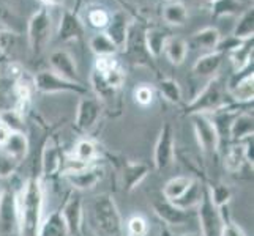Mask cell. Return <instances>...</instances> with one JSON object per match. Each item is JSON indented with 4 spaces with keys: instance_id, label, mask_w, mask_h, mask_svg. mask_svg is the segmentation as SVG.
I'll return each mask as SVG.
<instances>
[{
    "instance_id": "6da1fadb",
    "label": "cell",
    "mask_w": 254,
    "mask_h": 236,
    "mask_svg": "<svg viewBox=\"0 0 254 236\" xmlns=\"http://www.w3.org/2000/svg\"><path fill=\"white\" fill-rule=\"evenodd\" d=\"M17 236H38L45 211V189L40 177H30L16 190Z\"/></svg>"
},
{
    "instance_id": "7a4b0ae2",
    "label": "cell",
    "mask_w": 254,
    "mask_h": 236,
    "mask_svg": "<svg viewBox=\"0 0 254 236\" xmlns=\"http://www.w3.org/2000/svg\"><path fill=\"white\" fill-rule=\"evenodd\" d=\"M90 225L96 236H125L124 219L111 194H100L92 200Z\"/></svg>"
},
{
    "instance_id": "3957f363",
    "label": "cell",
    "mask_w": 254,
    "mask_h": 236,
    "mask_svg": "<svg viewBox=\"0 0 254 236\" xmlns=\"http://www.w3.org/2000/svg\"><path fill=\"white\" fill-rule=\"evenodd\" d=\"M232 99L229 98L226 90V85L223 84L220 76H215L208 79L207 85L200 90L194 98H192L185 107L187 115H197V113H204L210 115L216 110H220L226 106H231Z\"/></svg>"
},
{
    "instance_id": "277c9868",
    "label": "cell",
    "mask_w": 254,
    "mask_h": 236,
    "mask_svg": "<svg viewBox=\"0 0 254 236\" xmlns=\"http://www.w3.org/2000/svg\"><path fill=\"white\" fill-rule=\"evenodd\" d=\"M51 35H52V19L48 8L43 6L30 17L27 27L29 49L33 57L41 55V52L45 50L51 40Z\"/></svg>"
},
{
    "instance_id": "5b68a950",
    "label": "cell",
    "mask_w": 254,
    "mask_h": 236,
    "mask_svg": "<svg viewBox=\"0 0 254 236\" xmlns=\"http://www.w3.org/2000/svg\"><path fill=\"white\" fill-rule=\"evenodd\" d=\"M111 159H114L111 162H114V165H116V169H117L120 188L124 192H127V194L133 192L148 177V173H150V165L145 162L131 161L122 156L119 157L111 156Z\"/></svg>"
},
{
    "instance_id": "8992f818",
    "label": "cell",
    "mask_w": 254,
    "mask_h": 236,
    "mask_svg": "<svg viewBox=\"0 0 254 236\" xmlns=\"http://www.w3.org/2000/svg\"><path fill=\"white\" fill-rule=\"evenodd\" d=\"M33 87L35 90L40 93H74V94H87V87L84 84H77L66 81V79L60 77L54 71H40L33 77Z\"/></svg>"
},
{
    "instance_id": "52a82bcc",
    "label": "cell",
    "mask_w": 254,
    "mask_h": 236,
    "mask_svg": "<svg viewBox=\"0 0 254 236\" xmlns=\"http://www.w3.org/2000/svg\"><path fill=\"white\" fill-rule=\"evenodd\" d=\"M196 219L199 222L200 236H221L223 235V216L207 194V186L204 188V195L196 208Z\"/></svg>"
},
{
    "instance_id": "ba28073f",
    "label": "cell",
    "mask_w": 254,
    "mask_h": 236,
    "mask_svg": "<svg viewBox=\"0 0 254 236\" xmlns=\"http://www.w3.org/2000/svg\"><path fill=\"white\" fill-rule=\"evenodd\" d=\"M101 113H103V102L96 96H90L89 93L84 94L79 99L76 110V118L73 125L76 133L90 134L96 128V125H98Z\"/></svg>"
},
{
    "instance_id": "9c48e42d",
    "label": "cell",
    "mask_w": 254,
    "mask_h": 236,
    "mask_svg": "<svg viewBox=\"0 0 254 236\" xmlns=\"http://www.w3.org/2000/svg\"><path fill=\"white\" fill-rule=\"evenodd\" d=\"M65 162V153L60 146L59 139L54 136L46 141L41 151V180L52 181L60 177Z\"/></svg>"
},
{
    "instance_id": "30bf717a",
    "label": "cell",
    "mask_w": 254,
    "mask_h": 236,
    "mask_svg": "<svg viewBox=\"0 0 254 236\" xmlns=\"http://www.w3.org/2000/svg\"><path fill=\"white\" fill-rule=\"evenodd\" d=\"M64 224L68 236H82L84 229V202L77 190H73L68 194V198L60 209Z\"/></svg>"
},
{
    "instance_id": "8fae6325",
    "label": "cell",
    "mask_w": 254,
    "mask_h": 236,
    "mask_svg": "<svg viewBox=\"0 0 254 236\" xmlns=\"http://www.w3.org/2000/svg\"><path fill=\"white\" fill-rule=\"evenodd\" d=\"M175 157V136L174 128L171 123H166L161 126L158 139L155 142L153 148V165L158 172H163L171 167Z\"/></svg>"
},
{
    "instance_id": "7c38bea8",
    "label": "cell",
    "mask_w": 254,
    "mask_h": 236,
    "mask_svg": "<svg viewBox=\"0 0 254 236\" xmlns=\"http://www.w3.org/2000/svg\"><path fill=\"white\" fill-rule=\"evenodd\" d=\"M150 203L156 217L171 230H174V227L185 225L191 217H196V209L194 211H183L164 197H152Z\"/></svg>"
},
{
    "instance_id": "4fadbf2b",
    "label": "cell",
    "mask_w": 254,
    "mask_h": 236,
    "mask_svg": "<svg viewBox=\"0 0 254 236\" xmlns=\"http://www.w3.org/2000/svg\"><path fill=\"white\" fill-rule=\"evenodd\" d=\"M191 121L199 148L205 154L216 156L218 151H220V139H218L215 126L212 125L208 115H204V113L191 115Z\"/></svg>"
},
{
    "instance_id": "5bb4252c",
    "label": "cell",
    "mask_w": 254,
    "mask_h": 236,
    "mask_svg": "<svg viewBox=\"0 0 254 236\" xmlns=\"http://www.w3.org/2000/svg\"><path fill=\"white\" fill-rule=\"evenodd\" d=\"M226 90L234 104H250L254 96V76L253 65L245 68L243 71L235 73L234 77L226 85Z\"/></svg>"
},
{
    "instance_id": "9a60e30c",
    "label": "cell",
    "mask_w": 254,
    "mask_h": 236,
    "mask_svg": "<svg viewBox=\"0 0 254 236\" xmlns=\"http://www.w3.org/2000/svg\"><path fill=\"white\" fill-rule=\"evenodd\" d=\"M103 175H104V169L96 162V164H89V165H84V167L65 172L62 175V178L66 180L69 183V186L74 190L82 192V190L93 189L103 180Z\"/></svg>"
},
{
    "instance_id": "2e32d148",
    "label": "cell",
    "mask_w": 254,
    "mask_h": 236,
    "mask_svg": "<svg viewBox=\"0 0 254 236\" xmlns=\"http://www.w3.org/2000/svg\"><path fill=\"white\" fill-rule=\"evenodd\" d=\"M17 233V209H16V189L3 188L0 190V233Z\"/></svg>"
},
{
    "instance_id": "e0dca14e",
    "label": "cell",
    "mask_w": 254,
    "mask_h": 236,
    "mask_svg": "<svg viewBox=\"0 0 254 236\" xmlns=\"http://www.w3.org/2000/svg\"><path fill=\"white\" fill-rule=\"evenodd\" d=\"M49 65H51V71H54L60 77H64L66 81H71V82L82 84L79 79V71H77V66H76V60L68 50L56 49L54 52H51Z\"/></svg>"
},
{
    "instance_id": "ac0fdd59",
    "label": "cell",
    "mask_w": 254,
    "mask_h": 236,
    "mask_svg": "<svg viewBox=\"0 0 254 236\" xmlns=\"http://www.w3.org/2000/svg\"><path fill=\"white\" fill-rule=\"evenodd\" d=\"M237 106L239 104H231V106H226L208 115L212 125L215 126L218 139H220V148H224L227 143H231V126L234 118L240 112Z\"/></svg>"
},
{
    "instance_id": "d6986e66",
    "label": "cell",
    "mask_w": 254,
    "mask_h": 236,
    "mask_svg": "<svg viewBox=\"0 0 254 236\" xmlns=\"http://www.w3.org/2000/svg\"><path fill=\"white\" fill-rule=\"evenodd\" d=\"M137 35L139 33H136L133 27H129L128 38H127V43H125V47H127L129 60L134 65H145L148 68H155L153 66V58L147 52L145 45H144V33H141V37H137Z\"/></svg>"
},
{
    "instance_id": "ffe728a7",
    "label": "cell",
    "mask_w": 254,
    "mask_h": 236,
    "mask_svg": "<svg viewBox=\"0 0 254 236\" xmlns=\"http://www.w3.org/2000/svg\"><path fill=\"white\" fill-rule=\"evenodd\" d=\"M224 54L218 50H212L205 55H200L196 63L192 65V74L199 79H212L218 76V71L224 62Z\"/></svg>"
},
{
    "instance_id": "44dd1931",
    "label": "cell",
    "mask_w": 254,
    "mask_h": 236,
    "mask_svg": "<svg viewBox=\"0 0 254 236\" xmlns=\"http://www.w3.org/2000/svg\"><path fill=\"white\" fill-rule=\"evenodd\" d=\"M68 157L81 165H89V164H96L101 157V148L96 145L92 139L84 137L76 142L73 151L68 154Z\"/></svg>"
},
{
    "instance_id": "7402d4cb",
    "label": "cell",
    "mask_w": 254,
    "mask_h": 236,
    "mask_svg": "<svg viewBox=\"0 0 254 236\" xmlns=\"http://www.w3.org/2000/svg\"><path fill=\"white\" fill-rule=\"evenodd\" d=\"M59 41H77L84 35V25L81 19L69 10H65L59 24Z\"/></svg>"
},
{
    "instance_id": "603a6c76",
    "label": "cell",
    "mask_w": 254,
    "mask_h": 236,
    "mask_svg": "<svg viewBox=\"0 0 254 236\" xmlns=\"http://www.w3.org/2000/svg\"><path fill=\"white\" fill-rule=\"evenodd\" d=\"M204 188H205V178L202 177V180H192V183L190 185V188L183 192V194L174 200V205L183 209V211H194L197 208V205L200 203L204 195Z\"/></svg>"
},
{
    "instance_id": "cb8c5ba5",
    "label": "cell",
    "mask_w": 254,
    "mask_h": 236,
    "mask_svg": "<svg viewBox=\"0 0 254 236\" xmlns=\"http://www.w3.org/2000/svg\"><path fill=\"white\" fill-rule=\"evenodd\" d=\"M128 30H129V22L125 13L117 11L116 14L111 16V21L106 27L108 38L117 46V49L125 47V43L128 38Z\"/></svg>"
},
{
    "instance_id": "d4e9b609",
    "label": "cell",
    "mask_w": 254,
    "mask_h": 236,
    "mask_svg": "<svg viewBox=\"0 0 254 236\" xmlns=\"http://www.w3.org/2000/svg\"><path fill=\"white\" fill-rule=\"evenodd\" d=\"M224 148H226L224 156H223L224 169L232 175L242 172L245 165H248L247 153H245V143L243 142H231Z\"/></svg>"
},
{
    "instance_id": "484cf974",
    "label": "cell",
    "mask_w": 254,
    "mask_h": 236,
    "mask_svg": "<svg viewBox=\"0 0 254 236\" xmlns=\"http://www.w3.org/2000/svg\"><path fill=\"white\" fill-rule=\"evenodd\" d=\"M254 136V118L250 112H239L231 126V142H242Z\"/></svg>"
},
{
    "instance_id": "4316f807",
    "label": "cell",
    "mask_w": 254,
    "mask_h": 236,
    "mask_svg": "<svg viewBox=\"0 0 254 236\" xmlns=\"http://www.w3.org/2000/svg\"><path fill=\"white\" fill-rule=\"evenodd\" d=\"M19 33L6 27L0 29V55L6 62H14L19 52Z\"/></svg>"
},
{
    "instance_id": "83f0119b",
    "label": "cell",
    "mask_w": 254,
    "mask_h": 236,
    "mask_svg": "<svg viewBox=\"0 0 254 236\" xmlns=\"http://www.w3.org/2000/svg\"><path fill=\"white\" fill-rule=\"evenodd\" d=\"M205 186H207V194L210 200H212V203L218 209L229 206L232 200V190L229 186L224 185L221 181H208V180H205Z\"/></svg>"
},
{
    "instance_id": "f1b7e54d",
    "label": "cell",
    "mask_w": 254,
    "mask_h": 236,
    "mask_svg": "<svg viewBox=\"0 0 254 236\" xmlns=\"http://www.w3.org/2000/svg\"><path fill=\"white\" fill-rule=\"evenodd\" d=\"M226 57H229L235 73L243 71L245 68L253 65V40L243 41L242 45H239L235 49H232Z\"/></svg>"
},
{
    "instance_id": "f546056e",
    "label": "cell",
    "mask_w": 254,
    "mask_h": 236,
    "mask_svg": "<svg viewBox=\"0 0 254 236\" xmlns=\"http://www.w3.org/2000/svg\"><path fill=\"white\" fill-rule=\"evenodd\" d=\"M163 52L172 65L179 66L185 62V58H187L188 43L180 37H169L168 41H166V45H164Z\"/></svg>"
},
{
    "instance_id": "4dcf8cb0",
    "label": "cell",
    "mask_w": 254,
    "mask_h": 236,
    "mask_svg": "<svg viewBox=\"0 0 254 236\" xmlns=\"http://www.w3.org/2000/svg\"><path fill=\"white\" fill-rule=\"evenodd\" d=\"M2 151L8 156L14 157L16 161H24V157L29 153V139L24 133H11L10 139L2 146Z\"/></svg>"
},
{
    "instance_id": "1f68e13d",
    "label": "cell",
    "mask_w": 254,
    "mask_h": 236,
    "mask_svg": "<svg viewBox=\"0 0 254 236\" xmlns=\"http://www.w3.org/2000/svg\"><path fill=\"white\" fill-rule=\"evenodd\" d=\"M168 38L169 35L160 29H147L144 32V45L147 52L152 55V58H158L163 54Z\"/></svg>"
},
{
    "instance_id": "d6a6232c",
    "label": "cell",
    "mask_w": 254,
    "mask_h": 236,
    "mask_svg": "<svg viewBox=\"0 0 254 236\" xmlns=\"http://www.w3.org/2000/svg\"><path fill=\"white\" fill-rule=\"evenodd\" d=\"M221 40V33L215 27H205L196 32L190 40V46L194 49H216L218 43Z\"/></svg>"
},
{
    "instance_id": "836d02e7",
    "label": "cell",
    "mask_w": 254,
    "mask_h": 236,
    "mask_svg": "<svg viewBox=\"0 0 254 236\" xmlns=\"http://www.w3.org/2000/svg\"><path fill=\"white\" fill-rule=\"evenodd\" d=\"M38 236H68L60 211H52L46 217H43Z\"/></svg>"
},
{
    "instance_id": "e575fe53",
    "label": "cell",
    "mask_w": 254,
    "mask_h": 236,
    "mask_svg": "<svg viewBox=\"0 0 254 236\" xmlns=\"http://www.w3.org/2000/svg\"><path fill=\"white\" fill-rule=\"evenodd\" d=\"M253 35H254V11L253 8H248L245 10L237 24H235L234 32H232V37L239 41H248L253 40Z\"/></svg>"
},
{
    "instance_id": "d590c367",
    "label": "cell",
    "mask_w": 254,
    "mask_h": 236,
    "mask_svg": "<svg viewBox=\"0 0 254 236\" xmlns=\"http://www.w3.org/2000/svg\"><path fill=\"white\" fill-rule=\"evenodd\" d=\"M192 180H194V178L187 177V175H179V177L171 178L163 188V197L166 200H169V202H174L175 198H179L183 192L190 188Z\"/></svg>"
},
{
    "instance_id": "8d00e7d4",
    "label": "cell",
    "mask_w": 254,
    "mask_h": 236,
    "mask_svg": "<svg viewBox=\"0 0 254 236\" xmlns=\"http://www.w3.org/2000/svg\"><path fill=\"white\" fill-rule=\"evenodd\" d=\"M90 50L96 57H116L117 54V46L108 38L106 33H96L90 38Z\"/></svg>"
},
{
    "instance_id": "74e56055",
    "label": "cell",
    "mask_w": 254,
    "mask_h": 236,
    "mask_svg": "<svg viewBox=\"0 0 254 236\" xmlns=\"http://www.w3.org/2000/svg\"><path fill=\"white\" fill-rule=\"evenodd\" d=\"M16 106L14 98V79L0 74V113L11 110Z\"/></svg>"
},
{
    "instance_id": "f35d334b",
    "label": "cell",
    "mask_w": 254,
    "mask_h": 236,
    "mask_svg": "<svg viewBox=\"0 0 254 236\" xmlns=\"http://www.w3.org/2000/svg\"><path fill=\"white\" fill-rule=\"evenodd\" d=\"M210 10H212V17L218 19V17L243 13V3L240 0H212Z\"/></svg>"
},
{
    "instance_id": "ab89813d",
    "label": "cell",
    "mask_w": 254,
    "mask_h": 236,
    "mask_svg": "<svg viewBox=\"0 0 254 236\" xmlns=\"http://www.w3.org/2000/svg\"><path fill=\"white\" fill-rule=\"evenodd\" d=\"M158 90L163 98L171 104H180L183 99V92L180 84L171 77H164L158 82Z\"/></svg>"
},
{
    "instance_id": "60d3db41",
    "label": "cell",
    "mask_w": 254,
    "mask_h": 236,
    "mask_svg": "<svg viewBox=\"0 0 254 236\" xmlns=\"http://www.w3.org/2000/svg\"><path fill=\"white\" fill-rule=\"evenodd\" d=\"M163 19L171 25H183L188 19V10L182 2H171L163 8Z\"/></svg>"
},
{
    "instance_id": "b9f144b4",
    "label": "cell",
    "mask_w": 254,
    "mask_h": 236,
    "mask_svg": "<svg viewBox=\"0 0 254 236\" xmlns=\"http://www.w3.org/2000/svg\"><path fill=\"white\" fill-rule=\"evenodd\" d=\"M90 85H92V89L96 94V98H98L101 102H106V101H111V99L116 98L117 90L111 89V87L108 85V82L104 81V77L100 73H96L95 69L90 74Z\"/></svg>"
},
{
    "instance_id": "7bdbcfd3",
    "label": "cell",
    "mask_w": 254,
    "mask_h": 236,
    "mask_svg": "<svg viewBox=\"0 0 254 236\" xmlns=\"http://www.w3.org/2000/svg\"><path fill=\"white\" fill-rule=\"evenodd\" d=\"M125 236H148L150 235V224L144 214H133L128 217L124 225Z\"/></svg>"
},
{
    "instance_id": "ee69618b",
    "label": "cell",
    "mask_w": 254,
    "mask_h": 236,
    "mask_svg": "<svg viewBox=\"0 0 254 236\" xmlns=\"http://www.w3.org/2000/svg\"><path fill=\"white\" fill-rule=\"evenodd\" d=\"M109 21H111V13L104 6L90 8L89 13H87V22L95 30H104L108 27Z\"/></svg>"
},
{
    "instance_id": "f6af8a7d",
    "label": "cell",
    "mask_w": 254,
    "mask_h": 236,
    "mask_svg": "<svg viewBox=\"0 0 254 236\" xmlns=\"http://www.w3.org/2000/svg\"><path fill=\"white\" fill-rule=\"evenodd\" d=\"M24 115L17 110H5L0 113V121L11 131V133H24Z\"/></svg>"
},
{
    "instance_id": "bcb514c9",
    "label": "cell",
    "mask_w": 254,
    "mask_h": 236,
    "mask_svg": "<svg viewBox=\"0 0 254 236\" xmlns=\"http://www.w3.org/2000/svg\"><path fill=\"white\" fill-rule=\"evenodd\" d=\"M19 161H16L14 157L8 156L5 151H0V180L10 178L16 173L17 167H19Z\"/></svg>"
},
{
    "instance_id": "7dc6e473",
    "label": "cell",
    "mask_w": 254,
    "mask_h": 236,
    "mask_svg": "<svg viewBox=\"0 0 254 236\" xmlns=\"http://www.w3.org/2000/svg\"><path fill=\"white\" fill-rule=\"evenodd\" d=\"M220 211H221L223 222H224L221 236H247L242 227L232 219V216L229 214V211H227V208H223V209H220Z\"/></svg>"
},
{
    "instance_id": "c3c4849f",
    "label": "cell",
    "mask_w": 254,
    "mask_h": 236,
    "mask_svg": "<svg viewBox=\"0 0 254 236\" xmlns=\"http://www.w3.org/2000/svg\"><path fill=\"white\" fill-rule=\"evenodd\" d=\"M134 101L139 104V106H142V107H147V106H150V104L153 102L155 99V92L150 85H147V84H139L136 89H134Z\"/></svg>"
},
{
    "instance_id": "681fc988",
    "label": "cell",
    "mask_w": 254,
    "mask_h": 236,
    "mask_svg": "<svg viewBox=\"0 0 254 236\" xmlns=\"http://www.w3.org/2000/svg\"><path fill=\"white\" fill-rule=\"evenodd\" d=\"M120 63L116 57H96L95 60V71L100 74H106L109 71H112L114 68H117Z\"/></svg>"
},
{
    "instance_id": "f907efd6",
    "label": "cell",
    "mask_w": 254,
    "mask_h": 236,
    "mask_svg": "<svg viewBox=\"0 0 254 236\" xmlns=\"http://www.w3.org/2000/svg\"><path fill=\"white\" fill-rule=\"evenodd\" d=\"M160 236H200L199 233H180V232H174L171 229H168L166 225H161L160 229Z\"/></svg>"
},
{
    "instance_id": "816d5d0a",
    "label": "cell",
    "mask_w": 254,
    "mask_h": 236,
    "mask_svg": "<svg viewBox=\"0 0 254 236\" xmlns=\"http://www.w3.org/2000/svg\"><path fill=\"white\" fill-rule=\"evenodd\" d=\"M10 136H11V131L8 129L2 121H0V148H2L5 143H6V141L10 139Z\"/></svg>"
},
{
    "instance_id": "f5cc1de1",
    "label": "cell",
    "mask_w": 254,
    "mask_h": 236,
    "mask_svg": "<svg viewBox=\"0 0 254 236\" xmlns=\"http://www.w3.org/2000/svg\"><path fill=\"white\" fill-rule=\"evenodd\" d=\"M38 2L45 6V8H48V6H54V5H59L62 0H38Z\"/></svg>"
},
{
    "instance_id": "db71d44e",
    "label": "cell",
    "mask_w": 254,
    "mask_h": 236,
    "mask_svg": "<svg viewBox=\"0 0 254 236\" xmlns=\"http://www.w3.org/2000/svg\"><path fill=\"white\" fill-rule=\"evenodd\" d=\"M5 62H6V60H5V58H3L2 55H0V66H2V65H3Z\"/></svg>"
},
{
    "instance_id": "11a10c76",
    "label": "cell",
    "mask_w": 254,
    "mask_h": 236,
    "mask_svg": "<svg viewBox=\"0 0 254 236\" xmlns=\"http://www.w3.org/2000/svg\"><path fill=\"white\" fill-rule=\"evenodd\" d=\"M202 2H212V0H202Z\"/></svg>"
},
{
    "instance_id": "9f6ffc18",
    "label": "cell",
    "mask_w": 254,
    "mask_h": 236,
    "mask_svg": "<svg viewBox=\"0 0 254 236\" xmlns=\"http://www.w3.org/2000/svg\"><path fill=\"white\" fill-rule=\"evenodd\" d=\"M0 236H8V235H3V233H0Z\"/></svg>"
},
{
    "instance_id": "6f0895ef",
    "label": "cell",
    "mask_w": 254,
    "mask_h": 236,
    "mask_svg": "<svg viewBox=\"0 0 254 236\" xmlns=\"http://www.w3.org/2000/svg\"><path fill=\"white\" fill-rule=\"evenodd\" d=\"M2 27H3V25H2V24H0V29H2Z\"/></svg>"
}]
</instances>
